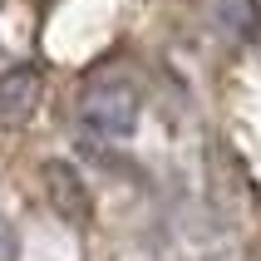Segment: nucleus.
<instances>
[{
	"instance_id": "3",
	"label": "nucleus",
	"mask_w": 261,
	"mask_h": 261,
	"mask_svg": "<svg viewBox=\"0 0 261 261\" xmlns=\"http://www.w3.org/2000/svg\"><path fill=\"white\" fill-rule=\"evenodd\" d=\"M44 182H49V197H55L59 217H69V222H89V192H84V182H79V173H74L69 163H49Z\"/></svg>"
},
{
	"instance_id": "2",
	"label": "nucleus",
	"mask_w": 261,
	"mask_h": 261,
	"mask_svg": "<svg viewBox=\"0 0 261 261\" xmlns=\"http://www.w3.org/2000/svg\"><path fill=\"white\" fill-rule=\"evenodd\" d=\"M35 103H40V74L30 64L0 74V123H25Z\"/></svg>"
},
{
	"instance_id": "1",
	"label": "nucleus",
	"mask_w": 261,
	"mask_h": 261,
	"mask_svg": "<svg viewBox=\"0 0 261 261\" xmlns=\"http://www.w3.org/2000/svg\"><path fill=\"white\" fill-rule=\"evenodd\" d=\"M79 123L99 138H128L138 123V84L123 74H94L79 94Z\"/></svg>"
}]
</instances>
